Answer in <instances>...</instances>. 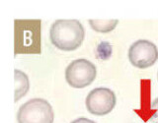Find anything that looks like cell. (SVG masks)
<instances>
[{"label": "cell", "instance_id": "4", "mask_svg": "<svg viewBox=\"0 0 158 123\" xmlns=\"http://www.w3.org/2000/svg\"><path fill=\"white\" fill-rule=\"evenodd\" d=\"M97 70L95 65L84 58L73 60L66 67L65 80L69 86L81 89L89 86L95 80Z\"/></svg>", "mask_w": 158, "mask_h": 123}, {"label": "cell", "instance_id": "1", "mask_svg": "<svg viewBox=\"0 0 158 123\" xmlns=\"http://www.w3.org/2000/svg\"><path fill=\"white\" fill-rule=\"evenodd\" d=\"M41 20L14 21V54H40L42 52Z\"/></svg>", "mask_w": 158, "mask_h": 123}, {"label": "cell", "instance_id": "9", "mask_svg": "<svg viewBox=\"0 0 158 123\" xmlns=\"http://www.w3.org/2000/svg\"><path fill=\"white\" fill-rule=\"evenodd\" d=\"M151 109H154L155 112L154 114L151 116V119L153 123H158V98L152 102V106H151Z\"/></svg>", "mask_w": 158, "mask_h": 123}, {"label": "cell", "instance_id": "10", "mask_svg": "<svg viewBox=\"0 0 158 123\" xmlns=\"http://www.w3.org/2000/svg\"><path fill=\"white\" fill-rule=\"evenodd\" d=\"M70 123H96V122H94L93 120L88 119V118H85V117H80V118H77L75 120H73Z\"/></svg>", "mask_w": 158, "mask_h": 123}, {"label": "cell", "instance_id": "8", "mask_svg": "<svg viewBox=\"0 0 158 123\" xmlns=\"http://www.w3.org/2000/svg\"><path fill=\"white\" fill-rule=\"evenodd\" d=\"M91 28L99 33H110L118 24V20H89Z\"/></svg>", "mask_w": 158, "mask_h": 123}, {"label": "cell", "instance_id": "2", "mask_svg": "<svg viewBox=\"0 0 158 123\" xmlns=\"http://www.w3.org/2000/svg\"><path fill=\"white\" fill-rule=\"evenodd\" d=\"M52 43L63 51L75 50L81 46L85 31L78 20H56L49 31Z\"/></svg>", "mask_w": 158, "mask_h": 123}, {"label": "cell", "instance_id": "11", "mask_svg": "<svg viewBox=\"0 0 158 123\" xmlns=\"http://www.w3.org/2000/svg\"><path fill=\"white\" fill-rule=\"evenodd\" d=\"M157 78H158V75H157Z\"/></svg>", "mask_w": 158, "mask_h": 123}, {"label": "cell", "instance_id": "5", "mask_svg": "<svg viewBox=\"0 0 158 123\" xmlns=\"http://www.w3.org/2000/svg\"><path fill=\"white\" fill-rule=\"evenodd\" d=\"M116 95L111 89L96 88L88 93L86 97V107L94 115H106L113 110L116 105Z\"/></svg>", "mask_w": 158, "mask_h": 123}, {"label": "cell", "instance_id": "7", "mask_svg": "<svg viewBox=\"0 0 158 123\" xmlns=\"http://www.w3.org/2000/svg\"><path fill=\"white\" fill-rule=\"evenodd\" d=\"M14 80H15V102L20 98L26 96L30 89V82L28 76L23 71L15 69L14 70Z\"/></svg>", "mask_w": 158, "mask_h": 123}, {"label": "cell", "instance_id": "3", "mask_svg": "<svg viewBox=\"0 0 158 123\" xmlns=\"http://www.w3.org/2000/svg\"><path fill=\"white\" fill-rule=\"evenodd\" d=\"M52 106L44 98H32L19 107L18 123H53Z\"/></svg>", "mask_w": 158, "mask_h": 123}, {"label": "cell", "instance_id": "6", "mask_svg": "<svg viewBox=\"0 0 158 123\" xmlns=\"http://www.w3.org/2000/svg\"><path fill=\"white\" fill-rule=\"evenodd\" d=\"M128 59L137 68L150 67L158 59L157 46L149 41L139 39L132 43L128 49Z\"/></svg>", "mask_w": 158, "mask_h": 123}]
</instances>
